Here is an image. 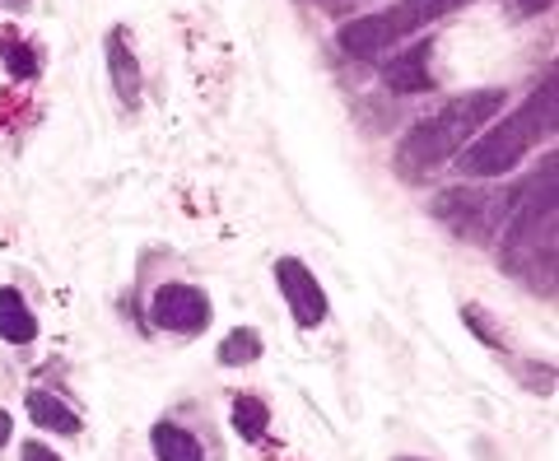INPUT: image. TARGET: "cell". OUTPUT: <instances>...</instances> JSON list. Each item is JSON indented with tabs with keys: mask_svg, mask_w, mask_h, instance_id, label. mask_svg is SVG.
<instances>
[{
	"mask_svg": "<svg viewBox=\"0 0 559 461\" xmlns=\"http://www.w3.org/2000/svg\"><path fill=\"white\" fill-rule=\"evenodd\" d=\"M271 429V411H266V401H257V397H238L234 401V434L242 442H261Z\"/></svg>",
	"mask_w": 559,
	"mask_h": 461,
	"instance_id": "obj_13",
	"label": "cell"
},
{
	"mask_svg": "<svg viewBox=\"0 0 559 461\" xmlns=\"http://www.w3.org/2000/svg\"><path fill=\"white\" fill-rule=\"evenodd\" d=\"M392 461H419V457H392Z\"/></svg>",
	"mask_w": 559,
	"mask_h": 461,
	"instance_id": "obj_21",
	"label": "cell"
},
{
	"mask_svg": "<svg viewBox=\"0 0 559 461\" xmlns=\"http://www.w3.org/2000/svg\"><path fill=\"white\" fill-rule=\"evenodd\" d=\"M0 61H5V70L14 75V84H28V80H38V51H33L28 43L20 38H0Z\"/></svg>",
	"mask_w": 559,
	"mask_h": 461,
	"instance_id": "obj_15",
	"label": "cell"
},
{
	"mask_svg": "<svg viewBox=\"0 0 559 461\" xmlns=\"http://www.w3.org/2000/svg\"><path fill=\"white\" fill-rule=\"evenodd\" d=\"M550 135H555V80L532 88V98L522 103L513 117H503L499 127H489L471 140V145H462L452 164L462 168V177H480L485 182V177L513 173L522 164V154Z\"/></svg>",
	"mask_w": 559,
	"mask_h": 461,
	"instance_id": "obj_3",
	"label": "cell"
},
{
	"mask_svg": "<svg viewBox=\"0 0 559 461\" xmlns=\"http://www.w3.org/2000/svg\"><path fill=\"white\" fill-rule=\"evenodd\" d=\"M24 405H28V419L38 424V429H47V434H80V429H84V419L70 411L66 401H57L51 392H43V387H33Z\"/></svg>",
	"mask_w": 559,
	"mask_h": 461,
	"instance_id": "obj_11",
	"label": "cell"
},
{
	"mask_svg": "<svg viewBox=\"0 0 559 461\" xmlns=\"http://www.w3.org/2000/svg\"><path fill=\"white\" fill-rule=\"evenodd\" d=\"M462 322L480 335V345H489V350H503V331H495V322L480 312V304H466L462 308Z\"/></svg>",
	"mask_w": 559,
	"mask_h": 461,
	"instance_id": "obj_16",
	"label": "cell"
},
{
	"mask_svg": "<svg viewBox=\"0 0 559 461\" xmlns=\"http://www.w3.org/2000/svg\"><path fill=\"white\" fill-rule=\"evenodd\" d=\"M210 308L205 289L197 285H159L154 289V304H150V322L159 331H173V335H201L210 327Z\"/></svg>",
	"mask_w": 559,
	"mask_h": 461,
	"instance_id": "obj_6",
	"label": "cell"
},
{
	"mask_svg": "<svg viewBox=\"0 0 559 461\" xmlns=\"http://www.w3.org/2000/svg\"><path fill=\"white\" fill-rule=\"evenodd\" d=\"M0 341H10V345H28V341H38V317H33L28 308V298L20 289H0Z\"/></svg>",
	"mask_w": 559,
	"mask_h": 461,
	"instance_id": "obj_10",
	"label": "cell"
},
{
	"mask_svg": "<svg viewBox=\"0 0 559 461\" xmlns=\"http://www.w3.org/2000/svg\"><path fill=\"white\" fill-rule=\"evenodd\" d=\"M261 359V331L257 327H238L224 335L219 345V364L224 368H242V364H257Z\"/></svg>",
	"mask_w": 559,
	"mask_h": 461,
	"instance_id": "obj_14",
	"label": "cell"
},
{
	"mask_svg": "<svg viewBox=\"0 0 559 461\" xmlns=\"http://www.w3.org/2000/svg\"><path fill=\"white\" fill-rule=\"evenodd\" d=\"M24 457L20 461H61L57 452H51V448H43V442H24V448H20Z\"/></svg>",
	"mask_w": 559,
	"mask_h": 461,
	"instance_id": "obj_19",
	"label": "cell"
},
{
	"mask_svg": "<svg viewBox=\"0 0 559 461\" xmlns=\"http://www.w3.org/2000/svg\"><path fill=\"white\" fill-rule=\"evenodd\" d=\"M108 75H112L117 98L127 103V108H135V103H140V66H135L131 47H127V33H121V28L108 33Z\"/></svg>",
	"mask_w": 559,
	"mask_h": 461,
	"instance_id": "obj_9",
	"label": "cell"
},
{
	"mask_svg": "<svg viewBox=\"0 0 559 461\" xmlns=\"http://www.w3.org/2000/svg\"><path fill=\"white\" fill-rule=\"evenodd\" d=\"M382 80H388V88H396V94H425V88H433L429 80V47H406L396 51V57L382 66Z\"/></svg>",
	"mask_w": 559,
	"mask_h": 461,
	"instance_id": "obj_8",
	"label": "cell"
},
{
	"mask_svg": "<svg viewBox=\"0 0 559 461\" xmlns=\"http://www.w3.org/2000/svg\"><path fill=\"white\" fill-rule=\"evenodd\" d=\"M513 191H476V187H448L433 197V215H439L457 238L485 243L495 238L503 220H509Z\"/></svg>",
	"mask_w": 559,
	"mask_h": 461,
	"instance_id": "obj_5",
	"label": "cell"
},
{
	"mask_svg": "<svg viewBox=\"0 0 559 461\" xmlns=\"http://www.w3.org/2000/svg\"><path fill=\"white\" fill-rule=\"evenodd\" d=\"M518 20H532V14H540V10H550V0H503Z\"/></svg>",
	"mask_w": 559,
	"mask_h": 461,
	"instance_id": "obj_18",
	"label": "cell"
},
{
	"mask_svg": "<svg viewBox=\"0 0 559 461\" xmlns=\"http://www.w3.org/2000/svg\"><path fill=\"white\" fill-rule=\"evenodd\" d=\"M522 378H527V387H532V392H540V397L555 392V368L550 364L546 368H540V364H522Z\"/></svg>",
	"mask_w": 559,
	"mask_h": 461,
	"instance_id": "obj_17",
	"label": "cell"
},
{
	"mask_svg": "<svg viewBox=\"0 0 559 461\" xmlns=\"http://www.w3.org/2000/svg\"><path fill=\"white\" fill-rule=\"evenodd\" d=\"M555 154L546 158V168L536 177H527L522 187H513V205H509V220H503V243H499V261L513 280H522L532 294H546L555 298V252H559V238H555Z\"/></svg>",
	"mask_w": 559,
	"mask_h": 461,
	"instance_id": "obj_1",
	"label": "cell"
},
{
	"mask_svg": "<svg viewBox=\"0 0 559 461\" xmlns=\"http://www.w3.org/2000/svg\"><path fill=\"white\" fill-rule=\"evenodd\" d=\"M10 434H14V419L0 411V452H5V442H10Z\"/></svg>",
	"mask_w": 559,
	"mask_h": 461,
	"instance_id": "obj_20",
	"label": "cell"
},
{
	"mask_svg": "<svg viewBox=\"0 0 559 461\" xmlns=\"http://www.w3.org/2000/svg\"><path fill=\"white\" fill-rule=\"evenodd\" d=\"M275 285H280V298H285V308L294 317V327L312 331V327L326 322V289L318 285V275H312L299 257L275 261Z\"/></svg>",
	"mask_w": 559,
	"mask_h": 461,
	"instance_id": "obj_7",
	"label": "cell"
},
{
	"mask_svg": "<svg viewBox=\"0 0 559 461\" xmlns=\"http://www.w3.org/2000/svg\"><path fill=\"white\" fill-rule=\"evenodd\" d=\"M150 442H154V457L159 461H205V452H201V442L191 438L182 424H168V419H159L150 429Z\"/></svg>",
	"mask_w": 559,
	"mask_h": 461,
	"instance_id": "obj_12",
	"label": "cell"
},
{
	"mask_svg": "<svg viewBox=\"0 0 559 461\" xmlns=\"http://www.w3.org/2000/svg\"><path fill=\"white\" fill-rule=\"evenodd\" d=\"M503 103H509L503 88H471V94H457L452 103H443L433 117L415 121V127L401 135V145H396V173L411 177V182H419V177H429V173H439L443 164L457 158V150L485 127V121H495L503 113Z\"/></svg>",
	"mask_w": 559,
	"mask_h": 461,
	"instance_id": "obj_2",
	"label": "cell"
},
{
	"mask_svg": "<svg viewBox=\"0 0 559 461\" xmlns=\"http://www.w3.org/2000/svg\"><path fill=\"white\" fill-rule=\"evenodd\" d=\"M466 5L471 0H401V5L382 14H359V20L341 24V47L359 61H373L382 51H392L396 43H406L411 33L439 24L452 10H466Z\"/></svg>",
	"mask_w": 559,
	"mask_h": 461,
	"instance_id": "obj_4",
	"label": "cell"
}]
</instances>
